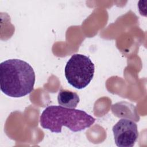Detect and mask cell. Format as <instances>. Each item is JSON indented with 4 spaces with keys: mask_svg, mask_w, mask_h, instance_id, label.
Wrapping results in <instances>:
<instances>
[{
    "mask_svg": "<svg viewBox=\"0 0 147 147\" xmlns=\"http://www.w3.org/2000/svg\"><path fill=\"white\" fill-rule=\"evenodd\" d=\"M95 119L84 111L61 106H49L41 113L40 123L42 127L52 133L61 132L63 126L74 132L80 131L90 127Z\"/></svg>",
    "mask_w": 147,
    "mask_h": 147,
    "instance_id": "7a4b0ae2",
    "label": "cell"
},
{
    "mask_svg": "<svg viewBox=\"0 0 147 147\" xmlns=\"http://www.w3.org/2000/svg\"><path fill=\"white\" fill-rule=\"evenodd\" d=\"M35 73L27 62L17 59L0 64V87L5 95L21 98L30 94L35 83Z\"/></svg>",
    "mask_w": 147,
    "mask_h": 147,
    "instance_id": "6da1fadb",
    "label": "cell"
},
{
    "mask_svg": "<svg viewBox=\"0 0 147 147\" xmlns=\"http://www.w3.org/2000/svg\"><path fill=\"white\" fill-rule=\"evenodd\" d=\"M57 101L58 103L61 106L75 109L80 101V98L75 92L60 89L57 95Z\"/></svg>",
    "mask_w": 147,
    "mask_h": 147,
    "instance_id": "5b68a950",
    "label": "cell"
},
{
    "mask_svg": "<svg viewBox=\"0 0 147 147\" xmlns=\"http://www.w3.org/2000/svg\"><path fill=\"white\" fill-rule=\"evenodd\" d=\"M114 141L119 147H132L138 137L137 124L129 119H121L113 127Z\"/></svg>",
    "mask_w": 147,
    "mask_h": 147,
    "instance_id": "277c9868",
    "label": "cell"
},
{
    "mask_svg": "<svg viewBox=\"0 0 147 147\" xmlns=\"http://www.w3.org/2000/svg\"><path fill=\"white\" fill-rule=\"evenodd\" d=\"M95 67L91 60L82 54H74L68 60L64 69L68 83L77 89L86 87L92 80Z\"/></svg>",
    "mask_w": 147,
    "mask_h": 147,
    "instance_id": "3957f363",
    "label": "cell"
}]
</instances>
